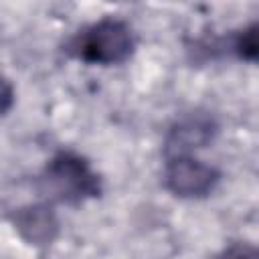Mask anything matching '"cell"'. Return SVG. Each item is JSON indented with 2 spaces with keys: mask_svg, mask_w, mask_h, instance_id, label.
Segmentation results:
<instances>
[{
  "mask_svg": "<svg viewBox=\"0 0 259 259\" xmlns=\"http://www.w3.org/2000/svg\"><path fill=\"white\" fill-rule=\"evenodd\" d=\"M14 103H16L14 85L4 73H0V117L8 115L12 111V107H14Z\"/></svg>",
  "mask_w": 259,
  "mask_h": 259,
  "instance_id": "8",
  "label": "cell"
},
{
  "mask_svg": "<svg viewBox=\"0 0 259 259\" xmlns=\"http://www.w3.org/2000/svg\"><path fill=\"white\" fill-rule=\"evenodd\" d=\"M186 59L196 65H208L219 61L257 63L259 57V22L251 20L245 26L227 30L223 34H200L186 42Z\"/></svg>",
  "mask_w": 259,
  "mask_h": 259,
  "instance_id": "3",
  "label": "cell"
},
{
  "mask_svg": "<svg viewBox=\"0 0 259 259\" xmlns=\"http://www.w3.org/2000/svg\"><path fill=\"white\" fill-rule=\"evenodd\" d=\"M221 134V121L210 109L194 107L178 113L162 138V158L196 156L214 144Z\"/></svg>",
  "mask_w": 259,
  "mask_h": 259,
  "instance_id": "5",
  "label": "cell"
},
{
  "mask_svg": "<svg viewBox=\"0 0 259 259\" xmlns=\"http://www.w3.org/2000/svg\"><path fill=\"white\" fill-rule=\"evenodd\" d=\"M212 259H259V251L253 243L249 241H229L227 245H223Z\"/></svg>",
  "mask_w": 259,
  "mask_h": 259,
  "instance_id": "7",
  "label": "cell"
},
{
  "mask_svg": "<svg viewBox=\"0 0 259 259\" xmlns=\"http://www.w3.org/2000/svg\"><path fill=\"white\" fill-rule=\"evenodd\" d=\"M6 221L20 237V241L34 249L51 247L61 235V221L57 208L47 200L26 202L12 208L8 210Z\"/></svg>",
  "mask_w": 259,
  "mask_h": 259,
  "instance_id": "6",
  "label": "cell"
},
{
  "mask_svg": "<svg viewBox=\"0 0 259 259\" xmlns=\"http://www.w3.org/2000/svg\"><path fill=\"white\" fill-rule=\"evenodd\" d=\"M138 49L134 26L119 16L107 14L79 26L61 45V53L77 63L115 67L127 63Z\"/></svg>",
  "mask_w": 259,
  "mask_h": 259,
  "instance_id": "2",
  "label": "cell"
},
{
  "mask_svg": "<svg viewBox=\"0 0 259 259\" xmlns=\"http://www.w3.org/2000/svg\"><path fill=\"white\" fill-rule=\"evenodd\" d=\"M223 180L221 168L198 156H170L162 164V186L180 200H202Z\"/></svg>",
  "mask_w": 259,
  "mask_h": 259,
  "instance_id": "4",
  "label": "cell"
},
{
  "mask_svg": "<svg viewBox=\"0 0 259 259\" xmlns=\"http://www.w3.org/2000/svg\"><path fill=\"white\" fill-rule=\"evenodd\" d=\"M36 190L42 196L40 200H47L53 206H81L101 198L105 186L101 174L87 156L71 148H61L40 168Z\"/></svg>",
  "mask_w": 259,
  "mask_h": 259,
  "instance_id": "1",
  "label": "cell"
}]
</instances>
